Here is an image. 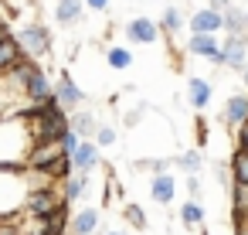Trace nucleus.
<instances>
[{
  "label": "nucleus",
  "mask_w": 248,
  "mask_h": 235,
  "mask_svg": "<svg viewBox=\"0 0 248 235\" xmlns=\"http://www.w3.org/2000/svg\"><path fill=\"white\" fill-rule=\"evenodd\" d=\"M34 140L24 119H0V167H24Z\"/></svg>",
  "instance_id": "f257e3e1"
},
{
  "label": "nucleus",
  "mask_w": 248,
  "mask_h": 235,
  "mask_svg": "<svg viewBox=\"0 0 248 235\" xmlns=\"http://www.w3.org/2000/svg\"><path fill=\"white\" fill-rule=\"evenodd\" d=\"M28 177L24 167H0V221H17L28 204Z\"/></svg>",
  "instance_id": "f03ea898"
},
{
  "label": "nucleus",
  "mask_w": 248,
  "mask_h": 235,
  "mask_svg": "<svg viewBox=\"0 0 248 235\" xmlns=\"http://www.w3.org/2000/svg\"><path fill=\"white\" fill-rule=\"evenodd\" d=\"M62 201L65 198H62V187L58 184L55 187H45V191H31L28 194V204H24V215L28 218H51Z\"/></svg>",
  "instance_id": "7ed1b4c3"
},
{
  "label": "nucleus",
  "mask_w": 248,
  "mask_h": 235,
  "mask_svg": "<svg viewBox=\"0 0 248 235\" xmlns=\"http://www.w3.org/2000/svg\"><path fill=\"white\" fill-rule=\"evenodd\" d=\"M17 45L24 51V58H41L51 51V31L45 24H28L21 34H17Z\"/></svg>",
  "instance_id": "20e7f679"
},
{
  "label": "nucleus",
  "mask_w": 248,
  "mask_h": 235,
  "mask_svg": "<svg viewBox=\"0 0 248 235\" xmlns=\"http://www.w3.org/2000/svg\"><path fill=\"white\" fill-rule=\"evenodd\" d=\"M51 96H55V102H58L65 113H68V109L75 113V109L85 102V92H82V89L72 82V75H62V79L55 82V92H51Z\"/></svg>",
  "instance_id": "39448f33"
},
{
  "label": "nucleus",
  "mask_w": 248,
  "mask_h": 235,
  "mask_svg": "<svg viewBox=\"0 0 248 235\" xmlns=\"http://www.w3.org/2000/svg\"><path fill=\"white\" fill-rule=\"evenodd\" d=\"M58 157H65L62 143H34L24 167H31V170H51V164H55Z\"/></svg>",
  "instance_id": "423d86ee"
},
{
  "label": "nucleus",
  "mask_w": 248,
  "mask_h": 235,
  "mask_svg": "<svg viewBox=\"0 0 248 235\" xmlns=\"http://www.w3.org/2000/svg\"><path fill=\"white\" fill-rule=\"evenodd\" d=\"M221 48L224 45H217L214 34H190L187 38V51L197 55V58H211L214 65H221Z\"/></svg>",
  "instance_id": "0eeeda50"
},
{
  "label": "nucleus",
  "mask_w": 248,
  "mask_h": 235,
  "mask_svg": "<svg viewBox=\"0 0 248 235\" xmlns=\"http://www.w3.org/2000/svg\"><path fill=\"white\" fill-rule=\"evenodd\" d=\"M221 119H224V126H231V130H238L241 123H248V96H245V92L231 96V99L224 102Z\"/></svg>",
  "instance_id": "6e6552de"
},
{
  "label": "nucleus",
  "mask_w": 248,
  "mask_h": 235,
  "mask_svg": "<svg viewBox=\"0 0 248 235\" xmlns=\"http://www.w3.org/2000/svg\"><path fill=\"white\" fill-rule=\"evenodd\" d=\"M221 28H224V14L221 11H211L207 7V11H197L190 17V31L194 34H217Z\"/></svg>",
  "instance_id": "1a4fd4ad"
},
{
  "label": "nucleus",
  "mask_w": 248,
  "mask_h": 235,
  "mask_svg": "<svg viewBox=\"0 0 248 235\" xmlns=\"http://www.w3.org/2000/svg\"><path fill=\"white\" fill-rule=\"evenodd\" d=\"M99 143L95 140H82L78 143V150H75V157H72V164H75V170H82V174H92L95 167H99Z\"/></svg>",
  "instance_id": "9d476101"
},
{
  "label": "nucleus",
  "mask_w": 248,
  "mask_h": 235,
  "mask_svg": "<svg viewBox=\"0 0 248 235\" xmlns=\"http://www.w3.org/2000/svg\"><path fill=\"white\" fill-rule=\"evenodd\" d=\"M211 96H214V89H211V82H207V79H201V75L187 79V102H190L197 113H201V109H207Z\"/></svg>",
  "instance_id": "9b49d317"
},
{
  "label": "nucleus",
  "mask_w": 248,
  "mask_h": 235,
  "mask_svg": "<svg viewBox=\"0 0 248 235\" xmlns=\"http://www.w3.org/2000/svg\"><path fill=\"white\" fill-rule=\"evenodd\" d=\"M99 228V208H78L68 221V235H92Z\"/></svg>",
  "instance_id": "f8f14e48"
},
{
  "label": "nucleus",
  "mask_w": 248,
  "mask_h": 235,
  "mask_svg": "<svg viewBox=\"0 0 248 235\" xmlns=\"http://www.w3.org/2000/svg\"><path fill=\"white\" fill-rule=\"evenodd\" d=\"M126 34H129V41H136V45H153V41H156V21L136 17V21L126 24Z\"/></svg>",
  "instance_id": "ddd939ff"
},
{
  "label": "nucleus",
  "mask_w": 248,
  "mask_h": 235,
  "mask_svg": "<svg viewBox=\"0 0 248 235\" xmlns=\"http://www.w3.org/2000/svg\"><path fill=\"white\" fill-rule=\"evenodd\" d=\"M245 62H248L245 38H228L224 48H221V65H228V68H245Z\"/></svg>",
  "instance_id": "4468645a"
},
{
  "label": "nucleus",
  "mask_w": 248,
  "mask_h": 235,
  "mask_svg": "<svg viewBox=\"0 0 248 235\" xmlns=\"http://www.w3.org/2000/svg\"><path fill=\"white\" fill-rule=\"evenodd\" d=\"M173 194H177V181H173L170 174H153V181H150V198H153L156 204H170Z\"/></svg>",
  "instance_id": "2eb2a0df"
},
{
  "label": "nucleus",
  "mask_w": 248,
  "mask_h": 235,
  "mask_svg": "<svg viewBox=\"0 0 248 235\" xmlns=\"http://www.w3.org/2000/svg\"><path fill=\"white\" fill-rule=\"evenodd\" d=\"M89 184H92V181H89V174L75 170V174H72L68 181H62L58 187H62V198L72 204V201H78V198H85V194H89Z\"/></svg>",
  "instance_id": "dca6fc26"
},
{
  "label": "nucleus",
  "mask_w": 248,
  "mask_h": 235,
  "mask_svg": "<svg viewBox=\"0 0 248 235\" xmlns=\"http://www.w3.org/2000/svg\"><path fill=\"white\" fill-rule=\"evenodd\" d=\"M21 58H24V51H21L17 38H4V41H0V79H4Z\"/></svg>",
  "instance_id": "f3484780"
},
{
  "label": "nucleus",
  "mask_w": 248,
  "mask_h": 235,
  "mask_svg": "<svg viewBox=\"0 0 248 235\" xmlns=\"http://www.w3.org/2000/svg\"><path fill=\"white\" fill-rule=\"evenodd\" d=\"M68 123H72V130H75L82 140H92L95 130H99V123H95V116H92L89 109H75V113L68 116Z\"/></svg>",
  "instance_id": "a211bd4d"
},
{
  "label": "nucleus",
  "mask_w": 248,
  "mask_h": 235,
  "mask_svg": "<svg viewBox=\"0 0 248 235\" xmlns=\"http://www.w3.org/2000/svg\"><path fill=\"white\" fill-rule=\"evenodd\" d=\"M224 31H228V38H245V31H248V14H241L238 7H228V11H224Z\"/></svg>",
  "instance_id": "6ab92c4d"
},
{
  "label": "nucleus",
  "mask_w": 248,
  "mask_h": 235,
  "mask_svg": "<svg viewBox=\"0 0 248 235\" xmlns=\"http://www.w3.org/2000/svg\"><path fill=\"white\" fill-rule=\"evenodd\" d=\"M55 17H58L62 24H75V21L82 17V0H58Z\"/></svg>",
  "instance_id": "aec40b11"
},
{
  "label": "nucleus",
  "mask_w": 248,
  "mask_h": 235,
  "mask_svg": "<svg viewBox=\"0 0 248 235\" xmlns=\"http://www.w3.org/2000/svg\"><path fill=\"white\" fill-rule=\"evenodd\" d=\"M228 170H231V181L248 184V153H245V150H234L231 160H228Z\"/></svg>",
  "instance_id": "412c9836"
},
{
  "label": "nucleus",
  "mask_w": 248,
  "mask_h": 235,
  "mask_svg": "<svg viewBox=\"0 0 248 235\" xmlns=\"http://www.w3.org/2000/svg\"><path fill=\"white\" fill-rule=\"evenodd\" d=\"M177 167L190 177V174H197V170L204 167V153H201V150H184V153L177 157Z\"/></svg>",
  "instance_id": "4be33fe9"
},
{
  "label": "nucleus",
  "mask_w": 248,
  "mask_h": 235,
  "mask_svg": "<svg viewBox=\"0 0 248 235\" xmlns=\"http://www.w3.org/2000/svg\"><path fill=\"white\" fill-rule=\"evenodd\" d=\"M180 221H184L187 228H197V225L204 221V208H201V201H184V204H180Z\"/></svg>",
  "instance_id": "5701e85b"
},
{
  "label": "nucleus",
  "mask_w": 248,
  "mask_h": 235,
  "mask_svg": "<svg viewBox=\"0 0 248 235\" xmlns=\"http://www.w3.org/2000/svg\"><path fill=\"white\" fill-rule=\"evenodd\" d=\"M106 62H109L116 72H123V68L133 65V51H129V48H109V51H106Z\"/></svg>",
  "instance_id": "b1692460"
},
{
  "label": "nucleus",
  "mask_w": 248,
  "mask_h": 235,
  "mask_svg": "<svg viewBox=\"0 0 248 235\" xmlns=\"http://www.w3.org/2000/svg\"><path fill=\"white\" fill-rule=\"evenodd\" d=\"M48 174H51V181H55V184L68 181V177L75 174V164H72V157H58V160L51 164V170H48Z\"/></svg>",
  "instance_id": "393cba45"
},
{
  "label": "nucleus",
  "mask_w": 248,
  "mask_h": 235,
  "mask_svg": "<svg viewBox=\"0 0 248 235\" xmlns=\"http://www.w3.org/2000/svg\"><path fill=\"white\" fill-rule=\"evenodd\" d=\"M160 28H163V31H170V34H173V31H180V28H184V14H180L177 7H167V11H163Z\"/></svg>",
  "instance_id": "a878e982"
},
{
  "label": "nucleus",
  "mask_w": 248,
  "mask_h": 235,
  "mask_svg": "<svg viewBox=\"0 0 248 235\" xmlns=\"http://www.w3.org/2000/svg\"><path fill=\"white\" fill-rule=\"evenodd\" d=\"M123 215H126V221H129L133 228H146V215H143V208H140V204H126V211H123Z\"/></svg>",
  "instance_id": "bb28decb"
},
{
  "label": "nucleus",
  "mask_w": 248,
  "mask_h": 235,
  "mask_svg": "<svg viewBox=\"0 0 248 235\" xmlns=\"http://www.w3.org/2000/svg\"><path fill=\"white\" fill-rule=\"evenodd\" d=\"M92 140H95V143H99V147H112V143H116V130H112V126H106V123H102V126H99V130H95V136H92Z\"/></svg>",
  "instance_id": "cd10ccee"
},
{
  "label": "nucleus",
  "mask_w": 248,
  "mask_h": 235,
  "mask_svg": "<svg viewBox=\"0 0 248 235\" xmlns=\"http://www.w3.org/2000/svg\"><path fill=\"white\" fill-rule=\"evenodd\" d=\"M0 235H24L21 221H0Z\"/></svg>",
  "instance_id": "c85d7f7f"
},
{
  "label": "nucleus",
  "mask_w": 248,
  "mask_h": 235,
  "mask_svg": "<svg viewBox=\"0 0 248 235\" xmlns=\"http://www.w3.org/2000/svg\"><path fill=\"white\" fill-rule=\"evenodd\" d=\"M234 136H238V150L248 153V123H241V126L234 130Z\"/></svg>",
  "instance_id": "c756f323"
},
{
  "label": "nucleus",
  "mask_w": 248,
  "mask_h": 235,
  "mask_svg": "<svg viewBox=\"0 0 248 235\" xmlns=\"http://www.w3.org/2000/svg\"><path fill=\"white\" fill-rule=\"evenodd\" d=\"M187 191L194 194V201L201 198V181H197V174H190V177H187Z\"/></svg>",
  "instance_id": "7c9ffc66"
},
{
  "label": "nucleus",
  "mask_w": 248,
  "mask_h": 235,
  "mask_svg": "<svg viewBox=\"0 0 248 235\" xmlns=\"http://www.w3.org/2000/svg\"><path fill=\"white\" fill-rule=\"evenodd\" d=\"M234 235H248V221L245 218H234Z\"/></svg>",
  "instance_id": "2f4dec72"
},
{
  "label": "nucleus",
  "mask_w": 248,
  "mask_h": 235,
  "mask_svg": "<svg viewBox=\"0 0 248 235\" xmlns=\"http://www.w3.org/2000/svg\"><path fill=\"white\" fill-rule=\"evenodd\" d=\"M85 4H89L92 11H106V7H109V0H85Z\"/></svg>",
  "instance_id": "473e14b6"
},
{
  "label": "nucleus",
  "mask_w": 248,
  "mask_h": 235,
  "mask_svg": "<svg viewBox=\"0 0 248 235\" xmlns=\"http://www.w3.org/2000/svg\"><path fill=\"white\" fill-rule=\"evenodd\" d=\"M228 7H231V4H228V0H211V11H221V14H224Z\"/></svg>",
  "instance_id": "72a5a7b5"
},
{
  "label": "nucleus",
  "mask_w": 248,
  "mask_h": 235,
  "mask_svg": "<svg viewBox=\"0 0 248 235\" xmlns=\"http://www.w3.org/2000/svg\"><path fill=\"white\" fill-rule=\"evenodd\" d=\"M4 38H14V34H11V28H7V21H4V17H0V41H4Z\"/></svg>",
  "instance_id": "f704fd0d"
},
{
  "label": "nucleus",
  "mask_w": 248,
  "mask_h": 235,
  "mask_svg": "<svg viewBox=\"0 0 248 235\" xmlns=\"http://www.w3.org/2000/svg\"><path fill=\"white\" fill-rule=\"evenodd\" d=\"M245 85H248V65H245Z\"/></svg>",
  "instance_id": "c9c22d12"
},
{
  "label": "nucleus",
  "mask_w": 248,
  "mask_h": 235,
  "mask_svg": "<svg viewBox=\"0 0 248 235\" xmlns=\"http://www.w3.org/2000/svg\"><path fill=\"white\" fill-rule=\"evenodd\" d=\"M109 235H126V232H109Z\"/></svg>",
  "instance_id": "e433bc0d"
}]
</instances>
